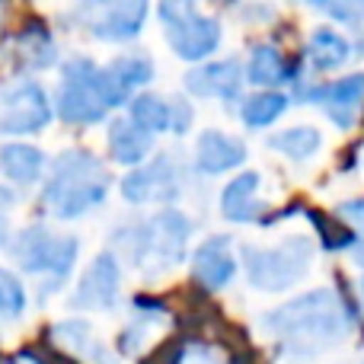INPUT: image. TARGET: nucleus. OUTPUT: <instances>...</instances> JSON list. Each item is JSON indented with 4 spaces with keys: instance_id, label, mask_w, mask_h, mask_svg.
<instances>
[{
    "instance_id": "obj_5",
    "label": "nucleus",
    "mask_w": 364,
    "mask_h": 364,
    "mask_svg": "<svg viewBox=\"0 0 364 364\" xmlns=\"http://www.w3.org/2000/svg\"><path fill=\"white\" fill-rule=\"evenodd\" d=\"M160 19L166 26V38H170L173 51L179 58H186V61H201L220 42L218 19L198 13L192 4H164L160 6Z\"/></svg>"
},
{
    "instance_id": "obj_10",
    "label": "nucleus",
    "mask_w": 364,
    "mask_h": 364,
    "mask_svg": "<svg viewBox=\"0 0 364 364\" xmlns=\"http://www.w3.org/2000/svg\"><path fill=\"white\" fill-rule=\"evenodd\" d=\"M119 297V262L109 252L93 259V265L87 269V275L80 278L74 291V307L87 310H109Z\"/></svg>"
},
{
    "instance_id": "obj_7",
    "label": "nucleus",
    "mask_w": 364,
    "mask_h": 364,
    "mask_svg": "<svg viewBox=\"0 0 364 364\" xmlns=\"http://www.w3.org/2000/svg\"><path fill=\"white\" fill-rule=\"evenodd\" d=\"M51 122L48 96L38 83H13L0 90V132L4 134H29Z\"/></svg>"
},
{
    "instance_id": "obj_25",
    "label": "nucleus",
    "mask_w": 364,
    "mask_h": 364,
    "mask_svg": "<svg viewBox=\"0 0 364 364\" xmlns=\"http://www.w3.org/2000/svg\"><path fill=\"white\" fill-rule=\"evenodd\" d=\"M132 122L151 134L164 132V128H170V106L157 96H138L132 102Z\"/></svg>"
},
{
    "instance_id": "obj_2",
    "label": "nucleus",
    "mask_w": 364,
    "mask_h": 364,
    "mask_svg": "<svg viewBox=\"0 0 364 364\" xmlns=\"http://www.w3.org/2000/svg\"><path fill=\"white\" fill-rule=\"evenodd\" d=\"M109 192V173L96 157L83 151H68L55 160L51 179L45 186V211L55 218H80L96 208Z\"/></svg>"
},
{
    "instance_id": "obj_29",
    "label": "nucleus",
    "mask_w": 364,
    "mask_h": 364,
    "mask_svg": "<svg viewBox=\"0 0 364 364\" xmlns=\"http://www.w3.org/2000/svg\"><path fill=\"white\" fill-rule=\"evenodd\" d=\"M0 243H4V224H0Z\"/></svg>"
},
{
    "instance_id": "obj_19",
    "label": "nucleus",
    "mask_w": 364,
    "mask_h": 364,
    "mask_svg": "<svg viewBox=\"0 0 364 364\" xmlns=\"http://www.w3.org/2000/svg\"><path fill=\"white\" fill-rule=\"evenodd\" d=\"M45 166V157L38 147H29V144H6L0 151V170L6 173V179L13 182H36L38 173Z\"/></svg>"
},
{
    "instance_id": "obj_8",
    "label": "nucleus",
    "mask_w": 364,
    "mask_h": 364,
    "mask_svg": "<svg viewBox=\"0 0 364 364\" xmlns=\"http://www.w3.org/2000/svg\"><path fill=\"white\" fill-rule=\"evenodd\" d=\"M188 237V220L179 211H160L151 224L141 230V243L134 250V259H144L154 272L170 269L182 259V246Z\"/></svg>"
},
{
    "instance_id": "obj_21",
    "label": "nucleus",
    "mask_w": 364,
    "mask_h": 364,
    "mask_svg": "<svg viewBox=\"0 0 364 364\" xmlns=\"http://www.w3.org/2000/svg\"><path fill=\"white\" fill-rule=\"evenodd\" d=\"M307 51L316 70H333L348 58V42L333 29H316Z\"/></svg>"
},
{
    "instance_id": "obj_14",
    "label": "nucleus",
    "mask_w": 364,
    "mask_h": 364,
    "mask_svg": "<svg viewBox=\"0 0 364 364\" xmlns=\"http://www.w3.org/2000/svg\"><path fill=\"white\" fill-rule=\"evenodd\" d=\"M154 74V64L147 61V58L141 55H125V58H115L112 64H106L102 68V77H106V87H109V96H112L115 106H122V102L132 96L134 87H141V83H147Z\"/></svg>"
},
{
    "instance_id": "obj_27",
    "label": "nucleus",
    "mask_w": 364,
    "mask_h": 364,
    "mask_svg": "<svg viewBox=\"0 0 364 364\" xmlns=\"http://www.w3.org/2000/svg\"><path fill=\"white\" fill-rule=\"evenodd\" d=\"M188 122H192V109H188L182 100H176V106H170V128L182 134L188 128Z\"/></svg>"
},
{
    "instance_id": "obj_31",
    "label": "nucleus",
    "mask_w": 364,
    "mask_h": 364,
    "mask_svg": "<svg viewBox=\"0 0 364 364\" xmlns=\"http://www.w3.org/2000/svg\"><path fill=\"white\" fill-rule=\"evenodd\" d=\"M361 13H364V6H361Z\"/></svg>"
},
{
    "instance_id": "obj_24",
    "label": "nucleus",
    "mask_w": 364,
    "mask_h": 364,
    "mask_svg": "<svg viewBox=\"0 0 364 364\" xmlns=\"http://www.w3.org/2000/svg\"><path fill=\"white\" fill-rule=\"evenodd\" d=\"M19 51H23L26 64H32V68H48V64L55 61V45H51L48 32L38 29V23L23 29V36H19Z\"/></svg>"
},
{
    "instance_id": "obj_12",
    "label": "nucleus",
    "mask_w": 364,
    "mask_h": 364,
    "mask_svg": "<svg viewBox=\"0 0 364 364\" xmlns=\"http://www.w3.org/2000/svg\"><path fill=\"white\" fill-rule=\"evenodd\" d=\"M192 272L205 288H211V291L224 288V284L233 278V272H237V262H233V256H230V240L227 237L208 240V243L195 252Z\"/></svg>"
},
{
    "instance_id": "obj_23",
    "label": "nucleus",
    "mask_w": 364,
    "mask_h": 364,
    "mask_svg": "<svg viewBox=\"0 0 364 364\" xmlns=\"http://www.w3.org/2000/svg\"><path fill=\"white\" fill-rule=\"evenodd\" d=\"M284 109H288V100H284L282 93H259V96H252V100L243 102V122L252 128L272 125Z\"/></svg>"
},
{
    "instance_id": "obj_17",
    "label": "nucleus",
    "mask_w": 364,
    "mask_h": 364,
    "mask_svg": "<svg viewBox=\"0 0 364 364\" xmlns=\"http://www.w3.org/2000/svg\"><path fill=\"white\" fill-rule=\"evenodd\" d=\"M256 188H259V176L256 173H243L224 188L220 195V211H224L227 220H252L259 211H262V201L256 198Z\"/></svg>"
},
{
    "instance_id": "obj_1",
    "label": "nucleus",
    "mask_w": 364,
    "mask_h": 364,
    "mask_svg": "<svg viewBox=\"0 0 364 364\" xmlns=\"http://www.w3.org/2000/svg\"><path fill=\"white\" fill-rule=\"evenodd\" d=\"M262 326L282 339L284 355L314 358L316 352L346 339L352 320H348L346 304L336 297V291L320 288L314 294H304L297 301L284 304L275 314H269L262 320Z\"/></svg>"
},
{
    "instance_id": "obj_15",
    "label": "nucleus",
    "mask_w": 364,
    "mask_h": 364,
    "mask_svg": "<svg viewBox=\"0 0 364 364\" xmlns=\"http://www.w3.org/2000/svg\"><path fill=\"white\" fill-rule=\"evenodd\" d=\"M310 96L326 106V112L333 115L336 125L348 128L355 119V109H358V102L364 100V74H352L326 90H316V93H310Z\"/></svg>"
},
{
    "instance_id": "obj_28",
    "label": "nucleus",
    "mask_w": 364,
    "mask_h": 364,
    "mask_svg": "<svg viewBox=\"0 0 364 364\" xmlns=\"http://www.w3.org/2000/svg\"><path fill=\"white\" fill-rule=\"evenodd\" d=\"M176 364H218V358H214L205 346H192V348H186V352L179 355Z\"/></svg>"
},
{
    "instance_id": "obj_26",
    "label": "nucleus",
    "mask_w": 364,
    "mask_h": 364,
    "mask_svg": "<svg viewBox=\"0 0 364 364\" xmlns=\"http://www.w3.org/2000/svg\"><path fill=\"white\" fill-rule=\"evenodd\" d=\"M23 307H26L23 284H19L13 275L0 272V316H19Z\"/></svg>"
},
{
    "instance_id": "obj_20",
    "label": "nucleus",
    "mask_w": 364,
    "mask_h": 364,
    "mask_svg": "<svg viewBox=\"0 0 364 364\" xmlns=\"http://www.w3.org/2000/svg\"><path fill=\"white\" fill-rule=\"evenodd\" d=\"M250 80L259 87H275V83L291 80V70L272 45H259L250 58Z\"/></svg>"
},
{
    "instance_id": "obj_3",
    "label": "nucleus",
    "mask_w": 364,
    "mask_h": 364,
    "mask_svg": "<svg viewBox=\"0 0 364 364\" xmlns=\"http://www.w3.org/2000/svg\"><path fill=\"white\" fill-rule=\"evenodd\" d=\"M112 106L115 102L109 96L102 68H96L90 58H74L64 68L61 93H58L61 115L68 122H77V125H96Z\"/></svg>"
},
{
    "instance_id": "obj_13",
    "label": "nucleus",
    "mask_w": 364,
    "mask_h": 364,
    "mask_svg": "<svg viewBox=\"0 0 364 364\" xmlns=\"http://www.w3.org/2000/svg\"><path fill=\"white\" fill-rule=\"evenodd\" d=\"M240 83H243V70L237 61H218L198 68L186 77V87L195 96H220V100H230L240 93Z\"/></svg>"
},
{
    "instance_id": "obj_9",
    "label": "nucleus",
    "mask_w": 364,
    "mask_h": 364,
    "mask_svg": "<svg viewBox=\"0 0 364 364\" xmlns=\"http://www.w3.org/2000/svg\"><path fill=\"white\" fill-rule=\"evenodd\" d=\"M87 26L100 38H132L141 32L147 16V4L141 0H119V4H100L87 6Z\"/></svg>"
},
{
    "instance_id": "obj_11",
    "label": "nucleus",
    "mask_w": 364,
    "mask_h": 364,
    "mask_svg": "<svg viewBox=\"0 0 364 364\" xmlns=\"http://www.w3.org/2000/svg\"><path fill=\"white\" fill-rule=\"evenodd\" d=\"M173 192H176V176H173V164L166 157H157L151 166H141V170H134L122 182V195L128 201H134V205L173 198Z\"/></svg>"
},
{
    "instance_id": "obj_30",
    "label": "nucleus",
    "mask_w": 364,
    "mask_h": 364,
    "mask_svg": "<svg viewBox=\"0 0 364 364\" xmlns=\"http://www.w3.org/2000/svg\"><path fill=\"white\" fill-rule=\"evenodd\" d=\"M361 294H364V284H361Z\"/></svg>"
},
{
    "instance_id": "obj_18",
    "label": "nucleus",
    "mask_w": 364,
    "mask_h": 364,
    "mask_svg": "<svg viewBox=\"0 0 364 364\" xmlns=\"http://www.w3.org/2000/svg\"><path fill=\"white\" fill-rule=\"evenodd\" d=\"M151 144H154V134L144 132V128H138L132 119H122L112 125V132H109V147H112V157L119 160V164H141V160L151 154Z\"/></svg>"
},
{
    "instance_id": "obj_6",
    "label": "nucleus",
    "mask_w": 364,
    "mask_h": 364,
    "mask_svg": "<svg viewBox=\"0 0 364 364\" xmlns=\"http://www.w3.org/2000/svg\"><path fill=\"white\" fill-rule=\"evenodd\" d=\"M13 259L26 272H51V275H68L77 259V240L68 233H55L45 227H26L13 240Z\"/></svg>"
},
{
    "instance_id": "obj_22",
    "label": "nucleus",
    "mask_w": 364,
    "mask_h": 364,
    "mask_svg": "<svg viewBox=\"0 0 364 364\" xmlns=\"http://www.w3.org/2000/svg\"><path fill=\"white\" fill-rule=\"evenodd\" d=\"M269 144L275 147V151H282L284 157H291V160H307V157H314V154L320 151L323 138H320L316 128L301 125V128H288V132L275 134Z\"/></svg>"
},
{
    "instance_id": "obj_16",
    "label": "nucleus",
    "mask_w": 364,
    "mask_h": 364,
    "mask_svg": "<svg viewBox=\"0 0 364 364\" xmlns=\"http://www.w3.org/2000/svg\"><path fill=\"white\" fill-rule=\"evenodd\" d=\"M246 157V147L224 132H205L198 138V166L205 173H224L240 166Z\"/></svg>"
},
{
    "instance_id": "obj_4",
    "label": "nucleus",
    "mask_w": 364,
    "mask_h": 364,
    "mask_svg": "<svg viewBox=\"0 0 364 364\" xmlns=\"http://www.w3.org/2000/svg\"><path fill=\"white\" fill-rule=\"evenodd\" d=\"M310 259H314L310 240L291 237L275 250H246V272L256 288L284 291L307 275Z\"/></svg>"
}]
</instances>
